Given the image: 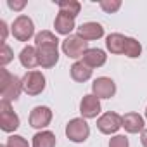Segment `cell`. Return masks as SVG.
<instances>
[{
  "instance_id": "obj_1",
  "label": "cell",
  "mask_w": 147,
  "mask_h": 147,
  "mask_svg": "<svg viewBox=\"0 0 147 147\" xmlns=\"http://www.w3.org/2000/svg\"><path fill=\"white\" fill-rule=\"evenodd\" d=\"M35 45H36L40 66L42 67H54L59 61V52H57L59 40L55 38V35L50 31H40L35 36Z\"/></svg>"
},
{
  "instance_id": "obj_2",
  "label": "cell",
  "mask_w": 147,
  "mask_h": 147,
  "mask_svg": "<svg viewBox=\"0 0 147 147\" xmlns=\"http://www.w3.org/2000/svg\"><path fill=\"white\" fill-rule=\"evenodd\" d=\"M23 90V82L16 76L11 75L7 69H0V92H2V102L16 100Z\"/></svg>"
},
{
  "instance_id": "obj_3",
  "label": "cell",
  "mask_w": 147,
  "mask_h": 147,
  "mask_svg": "<svg viewBox=\"0 0 147 147\" xmlns=\"http://www.w3.org/2000/svg\"><path fill=\"white\" fill-rule=\"evenodd\" d=\"M62 50L67 57L78 59V57H83V54L88 50V45H87V40H83L80 35H69L62 42Z\"/></svg>"
},
{
  "instance_id": "obj_4",
  "label": "cell",
  "mask_w": 147,
  "mask_h": 147,
  "mask_svg": "<svg viewBox=\"0 0 147 147\" xmlns=\"http://www.w3.org/2000/svg\"><path fill=\"white\" fill-rule=\"evenodd\" d=\"M23 90L28 95H38L45 90V76L40 71H30L23 76Z\"/></svg>"
},
{
  "instance_id": "obj_5",
  "label": "cell",
  "mask_w": 147,
  "mask_h": 147,
  "mask_svg": "<svg viewBox=\"0 0 147 147\" xmlns=\"http://www.w3.org/2000/svg\"><path fill=\"white\" fill-rule=\"evenodd\" d=\"M66 135L73 142H85L90 135V128L83 118H75L71 119L66 126Z\"/></svg>"
},
{
  "instance_id": "obj_6",
  "label": "cell",
  "mask_w": 147,
  "mask_h": 147,
  "mask_svg": "<svg viewBox=\"0 0 147 147\" xmlns=\"http://www.w3.org/2000/svg\"><path fill=\"white\" fill-rule=\"evenodd\" d=\"M35 33V24L28 16H19L12 24V35L19 42H28Z\"/></svg>"
},
{
  "instance_id": "obj_7",
  "label": "cell",
  "mask_w": 147,
  "mask_h": 147,
  "mask_svg": "<svg viewBox=\"0 0 147 147\" xmlns=\"http://www.w3.org/2000/svg\"><path fill=\"white\" fill-rule=\"evenodd\" d=\"M19 126V116L12 111L9 102L0 104V128L4 131H14Z\"/></svg>"
},
{
  "instance_id": "obj_8",
  "label": "cell",
  "mask_w": 147,
  "mask_h": 147,
  "mask_svg": "<svg viewBox=\"0 0 147 147\" xmlns=\"http://www.w3.org/2000/svg\"><path fill=\"white\" fill-rule=\"evenodd\" d=\"M92 90L97 99H111L116 94V83L111 78L100 76L92 83Z\"/></svg>"
},
{
  "instance_id": "obj_9",
  "label": "cell",
  "mask_w": 147,
  "mask_h": 147,
  "mask_svg": "<svg viewBox=\"0 0 147 147\" xmlns=\"http://www.w3.org/2000/svg\"><path fill=\"white\" fill-rule=\"evenodd\" d=\"M121 126V116L116 114V113H106L102 114L99 119H97V128L106 133V135H111V133H116Z\"/></svg>"
},
{
  "instance_id": "obj_10",
  "label": "cell",
  "mask_w": 147,
  "mask_h": 147,
  "mask_svg": "<svg viewBox=\"0 0 147 147\" xmlns=\"http://www.w3.org/2000/svg\"><path fill=\"white\" fill-rule=\"evenodd\" d=\"M52 119V111L47 106H36L30 114V125L33 128H45Z\"/></svg>"
},
{
  "instance_id": "obj_11",
  "label": "cell",
  "mask_w": 147,
  "mask_h": 147,
  "mask_svg": "<svg viewBox=\"0 0 147 147\" xmlns=\"http://www.w3.org/2000/svg\"><path fill=\"white\" fill-rule=\"evenodd\" d=\"M80 113L83 118H97L100 113V102L95 95H85L80 102Z\"/></svg>"
},
{
  "instance_id": "obj_12",
  "label": "cell",
  "mask_w": 147,
  "mask_h": 147,
  "mask_svg": "<svg viewBox=\"0 0 147 147\" xmlns=\"http://www.w3.org/2000/svg\"><path fill=\"white\" fill-rule=\"evenodd\" d=\"M121 126L128 133H138L144 131V118L137 113H128L121 118Z\"/></svg>"
},
{
  "instance_id": "obj_13",
  "label": "cell",
  "mask_w": 147,
  "mask_h": 147,
  "mask_svg": "<svg viewBox=\"0 0 147 147\" xmlns=\"http://www.w3.org/2000/svg\"><path fill=\"white\" fill-rule=\"evenodd\" d=\"M78 35L83 40H97L104 35V28L99 23H83L78 28Z\"/></svg>"
},
{
  "instance_id": "obj_14",
  "label": "cell",
  "mask_w": 147,
  "mask_h": 147,
  "mask_svg": "<svg viewBox=\"0 0 147 147\" xmlns=\"http://www.w3.org/2000/svg\"><path fill=\"white\" fill-rule=\"evenodd\" d=\"M83 62L88 67H100L106 64V52L100 49H88L83 54Z\"/></svg>"
},
{
  "instance_id": "obj_15",
  "label": "cell",
  "mask_w": 147,
  "mask_h": 147,
  "mask_svg": "<svg viewBox=\"0 0 147 147\" xmlns=\"http://www.w3.org/2000/svg\"><path fill=\"white\" fill-rule=\"evenodd\" d=\"M54 26H55V31L61 33V35H69L75 28V18H71L64 12H59L55 21H54Z\"/></svg>"
},
{
  "instance_id": "obj_16",
  "label": "cell",
  "mask_w": 147,
  "mask_h": 147,
  "mask_svg": "<svg viewBox=\"0 0 147 147\" xmlns=\"http://www.w3.org/2000/svg\"><path fill=\"white\" fill-rule=\"evenodd\" d=\"M19 61L28 69H33L35 66H38L40 62H38V52H36V49L35 47H30V45L24 47L21 50V54H19Z\"/></svg>"
},
{
  "instance_id": "obj_17",
  "label": "cell",
  "mask_w": 147,
  "mask_h": 147,
  "mask_svg": "<svg viewBox=\"0 0 147 147\" xmlns=\"http://www.w3.org/2000/svg\"><path fill=\"white\" fill-rule=\"evenodd\" d=\"M71 76L75 82H87L92 76V67H88L83 61L75 62L71 66Z\"/></svg>"
},
{
  "instance_id": "obj_18",
  "label": "cell",
  "mask_w": 147,
  "mask_h": 147,
  "mask_svg": "<svg viewBox=\"0 0 147 147\" xmlns=\"http://www.w3.org/2000/svg\"><path fill=\"white\" fill-rule=\"evenodd\" d=\"M125 40L126 36L119 35V33H113L107 36L106 40V45H107V50L111 54H125Z\"/></svg>"
},
{
  "instance_id": "obj_19",
  "label": "cell",
  "mask_w": 147,
  "mask_h": 147,
  "mask_svg": "<svg viewBox=\"0 0 147 147\" xmlns=\"http://www.w3.org/2000/svg\"><path fill=\"white\" fill-rule=\"evenodd\" d=\"M33 147H55V135L52 131H40L33 137Z\"/></svg>"
},
{
  "instance_id": "obj_20",
  "label": "cell",
  "mask_w": 147,
  "mask_h": 147,
  "mask_svg": "<svg viewBox=\"0 0 147 147\" xmlns=\"http://www.w3.org/2000/svg\"><path fill=\"white\" fill-rule=\"evenodd\" d=\"M59 9H61V12H64V14H67L71 18H76L78 12H80V4L75 2V0H61Z\"/></svg>"
},
{
  "instance_id": "obj_21",
  "label": "cell",
  "mask_w": 147,
  "mask_h": 147,
  "mask_svg": "<svg viewBox=\"0 0 147 147\" xmlns=\"http://www.w3.org/2000/svg\"><path fill=\"white\" fill-rule=\"evenodd\" d=\"M140 52H142V45L135 38H128L126 36V40H125V55L135 59V57L140 55Z\"/></svg>"
},
{
  "instance_id": "obj_22",
  "label": "cell",
  "mask_w": 147,
  "mask_h": 147,
  "mask_svg": "<svg viewBox=\"0 0 147 147\" xmlns=\"http://www.w3.org/2000/svg\"><path fill=\"white\" fill-rule=\"evenodd\" d=\"M12 59H14V54H12L11 47H9L7 43H2V52H0V64L5 66V64H9Z\"/></svg>"
},
{
  "instance_id": "obj_23",
  "label": "cell",
  "mask_w": 147,
  "mask_h": 147,
  "mask_svg": "<svg viewBox=\"0 0 147 147\" xmlns=\"http://www.w3.org/2000/svg\"><path fill=\"white\" fill-rule=\"evenodd\" d=\"M5 145L7 147H30L28 142H26V138H23L21 135H11Z\"/></svg>"
},
{
  "instance_id": "obj_24",
  "label": "cell",
  "mask_w": 147,
  "mask_h": 147,
  "mask_svg": "<svg viewBox=\"0 0 147 147\" xmlns=\"http://www.w3.org/2000/svg\"><path fill=\"white\" fill-rule=\"evenodd\" d=\"M100 7L106 11V12H116L119 7H121V2H119V0H111V2H109V0H102V2H100Z\"/></svg>"
},
{
  "instance_id": "obj_25",
  "label": "cell",
  "mask_w": 147,
  "mask_h": 147,
  "mask_svg": "<svg viewBox=\"0 0 147 147\" xmlns=\"http://www.w3.org/2000/svg\"><path fill=\"white\" fill-rule=\"evenodd\" d=\"M109 147H130V144L125 135H116L109 140Z\"/></svg>"
},
{
  "instance_id": "obj_26",
  "label": "cell",
  "mask_w": 147,
  "mask_h": 147,
  "mask_svg": "<svg viewBox=\"0 0 147 147\" xmlns=\"http://www.w3.org/2000/svg\"><path fill=\"white\" fill-rule=\"evenodd\" d=\"M7 5H9L11 9H14V11H21V9L26 5V2H12V0H9Z\"/></svg>"
},
{
  "instance_id": "obj_27",
  "label": "cell",
  "mask_w": 147,
  "mask_h": 147,
  "mask_svg": "<svg viewBox=\"0 0 147 147\" xmlns=\"http://www.w3.org/2000/svg\"><path fill=\"white\" fill-rule=\"evenodd\" d=\"M0 28H2V42L5 43V38H7V24H5V21H0Z\"/></svg>"
},
{
  "instance_id": "obj_28",
  "label": "cell",
  "mask_w": 147,
  "mask_h": 147,
  "mask_svg": "<svg viewBox=\"0 0 147 147\" xmlns=\"http://www.w3.org/2000/svg\"><path fill=\"white\" fill-rule=\"evenodd\" d=\"M140 140H142V145H144V147H147V128L142 131V137H140Z\"/></svg>"
},
{
  "instance_id": "obj_29",
  "label": "cell",
  "mask_w": 147,
  "mask_h": 147,
  "mask_svg": "<svg viewBox=\"0 0 147 147\" xmlns=\"http://www.w3.org/2000/svg\"><path fill=\"white\" fill-rule=\"evenodd\" d=\"M145 118H147V109H145Z\"/></svg>"
},
{
  "instance_id": "obj_30",
  "label": "cell",
  "mask_w": 147,
  "mask_h": 147,
  "mask_svg": "<svg viewBox=\"0 0 147 147\" xmlns=\"http://www.w3.org/2000/svg\"><path fill=\"white\" fill-rule=\"evenodd\" d=\"M0 147H7V145H0Z\"/></svg>"
}]
</instances>
